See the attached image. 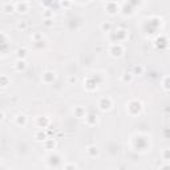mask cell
Returning <instances> with one entry per match:
<instances>
[{
  "label": "cell",
  "instance_id": "1",
  "mask_svg": "<svg viewBox=\"0 0 170 170\" xmlns=\"http://www.w3.org/2000/svg\"><path fill=\"white\" fill-rule=\"evenodd\" d=\"M28 7H29L28 3H16V9L19 12H27L28 11Z\"/></svg>",
  "mask_w": 170,
  "mask_h": 170
}]
</instances>
